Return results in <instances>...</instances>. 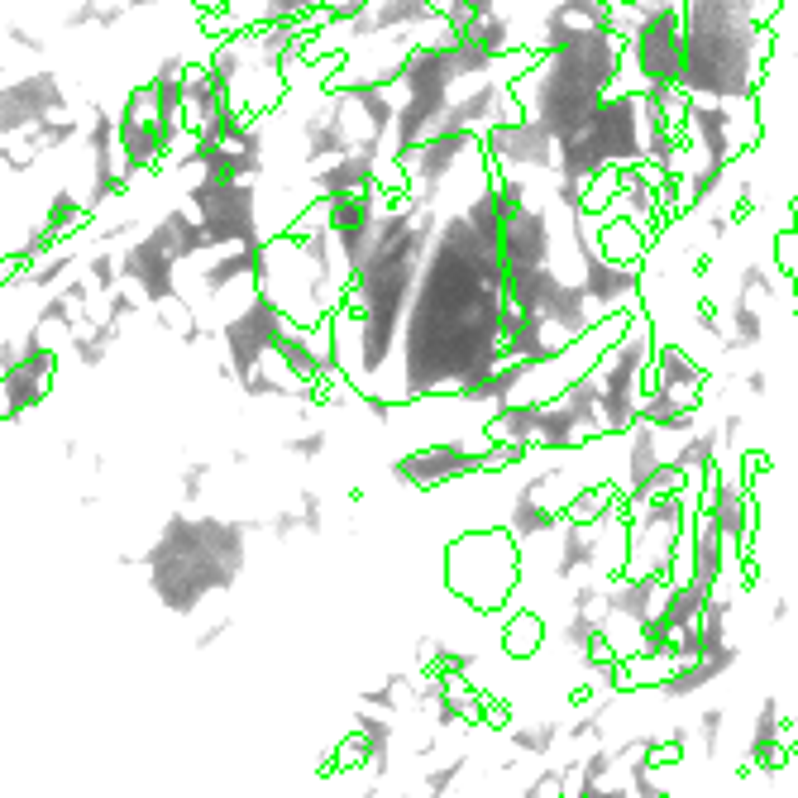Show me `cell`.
I'll list each match as a JSON object with an SVG mask.
<instances>
[{
    "mask_svg": "<svg viewBox=\"0 0 798 798\" xmlns=\"http://www.w3.org/2000/svg\"><path fill=\"white\" fill-rule=\"evenodd\" d=\"M445 583L469 612H497L521 588V545L507 526L464 531L445 545Z\"/></svg>",
    "mask_w": 798,
    "mask_h": 798,
    "instance_id": "obj_1",
    "label": "cell"
},
{
    "mask_svg": "<svg viewBox=\"0 0 798 798\" xmlns=\"http://www.w3.org/2000/svg\"><path fill=\"white\" fill-rule=\"evenodd\" d=\"M0 72H5V63H0Z\"/></svg>",
    "mask_w": 798,
    "mask_h": 798,
    "instance_id": "obj_7",
    "label": "cell"
},
{
    "mask_svg": "<svg viewBox=\"0 0 798 798\" xmlns=\"http://www.w3.org/2000/svg\"><path fill=\"white\" fill-rule=\"evenodd\" d=\"M722 727H727V712H722V708H703V712H698L693 736H698V746H703L708 755L722 751Z\"/></svg>",
    "mask_w": 798,
    "mask_h": 798,
    "instance_id": "obj_4",
    "label": "cell"
},
{
    "mask_svg": "<svg viewBox=\"0 0 798 798\" xmlns=\"http://www.w3.org/2000/svg\"><path fill=\"white\" fill-rule=\"evenodd\" d=\"M526 798H564V775L560 770H545L526 784Z\"/></svg>",
    "mask_w": 798,
    "mask_h": 798,
    "instance_id": "obj_5",
    "label": "cell"
},
{
    "mask_svg": "<svg viewBox=\"0 0 798 798\" xmlns=\"http://www.w3.org/2000/svg\"><path fill=\"white\" fill-rule=\"evenodd\" d=\"M540 646H545V617L536 607H512L502 617V650L512 660H531V655H540Z\"/></svg>",
    "mask_w": 798,
    "mask_h": 798,
    "instance_id": "obj_2",
    "label": "cell"
},
{
    "mask_svg": "<svg viewBox=\"0 0 798 798\" xmlns=\"http://www.w3.org/2000/svg\"><path fill=\"white\" fill-rule=\"evenodd\" d=\"M555 741H560V727H555V722H536V727H517V732H512V746L526 755H550Z\"/></svg>",
    "mask_w": 798,
    "mask_h": 798,
    "instance_id": "obj_3",
    "label": "cell"
},
{
    "mask_svg": "<svg viewBox=\"0 0 798 798\" xmlns=\"http://www.w3.org/2000/svg\"><path fill=\"white\" fill-rule=\"evenodd\" d=\"M5 34H10V44H15V48H29V53H44V39H34V34H29L24 24H10Z\"/></svg>",
    "mask_w": 798,
    "mask_h": 798,
    "instance_id": "obj_6",
    "label": "cell"
}]
</instances>
